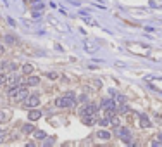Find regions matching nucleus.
<instances>
[{"label":"nucleus","mask_w":162,"mask_h":147,"mask_svg":"<svg viewBox=\"0 0 162 147\" xmlns=\"http://www.w3.org/2000/svg\"><path fill=\"white\" fill-rule=\"evenodd\" d=\"M152 146H162V135H157V140H154Z\"/></svg>","instance_id":"f3484780"},{"label":"nucleus","mask_w":162,"mask_h":147,"mask_svg":"<svg viewBox=\"0 0 162 147\" xmlns=\"http://www.w3.org/2000/svg\"><path fill=\"white\" fill-rule=\"evenodd\" d=\"M112 135L109 133V131H104V130H100V131H97V139H100V140H109Z\"/></svg>","instance_id":"1a4fd4ad"},{"label":"nucleus","mask_w":162,"mask_h":147,"mask_svg":"<svg viewBox=\"0 0 162 147\" xmlns=\"http://www.w3.org/2000/svg\"><path fill=\"white\" fill-rule=\"evenodd\" d=\"M119 109H121V112H128V111H129V107H128L126 104H124V106L121 104V107H119Z\"/></svg>","instance_id":"a211bd4d"},{"label":"nucleus","mask_w":162,"mask_h":147,"mask_svg":"<svg viewBox=\"0 0 162 147\" xmlns=\"http://www.w3.org/2000/svg\"><path fill=\"white\" fill-rule=\"evenodd\" d=\"M76 100H78V99H76V93L67 92L66 95L55 99V106H57V107H74V106H76Z\"/></svg>","instance_id":"f257e3e1"},{"label":"nucleus","mask_w":162,"mask_h":147,"mask_svg":"<svg viewBox=\"0 0 162 147\" xmlns=\"http://www.w3.org/2000/svg\"><path fill=\"white\" fill-rule=\"evenodd\" d=\"M33 69H35V68H33L31 64H22V66H21V71H22L24 74H31L33 73Z\"/></svg>","instance_id":"9b49d317"},{"label":"nucleus","mask_w":162,"mask_h":147,"mask_svg":"<svg viewBox=\"0 0 162 147\" xmlns=\"http://www.w3.org/2000/svg\"><path fill=\"white\" fill-rule=\"evenodd\" d=\"M78 100H79V102H86V95H81V97H78Z\"/></svg>","instance_id":"6ab92c4d"},{"label":"nucleus","mask_w":162,"mask_h":147,"mask_svg":"<svg viewBox=\"0 0 162 147\" xmlns=\"http://www.w3.org/2000/svg\"><path fill=\"white\" fill-rule=\"evenodd\" d=\"M154 119H155V123H157V125H162V116L159 114V112H155V114H154Z\"/></svg>","instance_id":"dca6fc26"},{"label":"nucleus","mask_w":162,"mask_h":147,"mask_svg":"<svg viewBox=\"0 0 162 147\" xmlns=\"http://www.w3.org/2000/svg\"><path fill=\"white\" fill-rule=\"evenodd\" d=\"M9 118H11V111H7V109H2V111H0V123L7 121Z\"/></svg>","instance_id":"9d476101"},{"label":"nucleus","mask_w":162,"mask_h":147,"mask_svg":"<svg viewBox=\"0 0 162 147\" xmlns=\"http://www.w3.org/2000/svg\"><path fill=\"white\" fill-rule=\"evenodd\" d=\"M0 131H2V128H0Z\"/></svg>","instance_id":"393cba45"},{"label":"nucleus","mask_w":162,"mask_h":147,"mask_svg":"<svg viewBox=\"0 0 162 147\" xmlns=\"http://www.w3.org/2000/svg\"><path fill=\"white\" fill-rule=\"evenodd\" d=\"M97 111H98L97 104H88V106H85L83 109L79 111V116H95Z\"/></svg>","instance_id":"7ed1b4c3"},{"label":"nucleus","mask_w":162,"mask_h":147,"mask_svg":"<svg viewBox=\"0 0 162 147\" xmlns=\"http://www.w3.org/2000/svg\"><path fill=\"white\" fill-rule=\"evenodd\" d=\"M5 83H7V87H9V88L18 87V85H21V78H19L18 74H11V76L5 80Z\"/></svg>","instance_id":"20e7f679"},{"label":"nucleus","mask_w":162,"mask_h":147,"mask_svg":"<svg viewBox=\"0 0 162 147\" xmlns=\"http://www.w3.org/2000/svg\"><path fill=\"white\" fill-rule=\"evenodd\" d=\"M116 135H117L119 139H124V137L131 135V133H129V130H128V128H124V127H119V125H117V127H116Z\"/></svg>","instance_id":"423d86ee"},{"label":"nucleus","mask_w":162,"mask_h":147,"mask_svg":"<svg viewBox=\"0 0 162 147\" xmlns=\"http://www.w3.org/2000/svg\"><path fill=\"white\" fill-rule=\"evenodd\" d=\"M33 131H35V125H31V123H28V125L22 127V133H26V135L28 133H33Z\"/></svg>","instance_id":"ddd939ff"},{"label":"nucleus","mask_w":162,"mask_h":147,"mask_svg":"<svg viewBox=\"0 0 162 147\" xmlns=\"http://www.w3.org/2000/svg\"><path fill=\"white\" fill-rule=\"evenodd\" d=\"M81 121H83L85 125H93L97 119H95V116H81Z\"/></svg>","instance_id":"f8f14e48"},{"label":"nucleus","mask_w":162,"mask_h":147,"mask_svg":"<svg viewBox=\"0 0 162 147\" xmlns=\"http://www.w3.org/2000/svg\"><path fill=\"white\" fill-rule=\"evenodd\" d=\"M40 16H41V14H40L38 11H35V12H33V18H40Z\"/></svg>","instance_id":"4be33fe9"},{"label":"nucleus","mask_w":162,"mask_h":147,"mask_svg":"<svg viewBox=\"0 0 162 147\" xmlns=\"http://www.w3.org/2000/svg\"><path fill=\"white\" fill-rule=\"evenodd\" d=\"M5 66H7V62H0V71H2V69H4Z\"/></svg>","instance_id":"5701e85b"},{"label":"nucleus","mask_w":162,"mask_h":147,"mask_svg":"<svg viewBox=\"0 0 162 147\" xmlns=\"http://www.w3.org/2000/svg\"><path fill=\"white\" fill-rule=\"evenodd\" d=\"M40 83V78L38 76H28L26 78V85H29V87H36Z\"/></svg>","instance_id":"6e6552de"},{"label":"nucleus","mask_w":162,"mask_h":147,"mask_svg":"<svg viewBox=\"0 0 162 147\" xmlns=\"http://www.w3.org/2000/svg\"><path fill=\"white\" fill-rule=\"evenodd\" d=\"M48 78H50V80H55V78H57V73H48Z\"/></svg>","instance_id":"412c9836"},{"label":"nucleus","mask_w":162,"mask_h":147,"mask_svg":"<svg viewBox=\"0 0 162 147\" xmlns=\"http://www.w3.org/2000/svg\"><path fill=\"white\" fill-rule=\"evenodd\" d=\"M150 125H152L150 118H148L145 112H142V114H140V127H142V128H148Z\"/></svg>","instance_id":"39448f33"},{"label":"nucleus","mask_w":162,"mask_h":147,"mask_svg":"<svg viewBox=\"0 0 162 147\" xmlns=\"http://www.w3.org/2000/svg\"><path fill=\"white\" fill-rule=\"evenodd\" d=\"M36 106H40V95H28V97L24 99V107L33 109Z\"/></svg>","instance_id":"f03ea898"},{"label":"nucleus","mask_w":162,"mask_h":147,"mask_svg":"<svg viewBox=\"0 0 162 147\" xmlns=\"http://www.w3.org/2000/svg\"><path fill=\"white\" fill-rule=\"evenodd\" d=\"M5 80H7V78H5L4 74H0V85H4V83H5Z\"/></svg>","instance_id":"aec40b11"},{"label":"nucleus","mask_w":162,"mask_h":147,"mask_svg":"<svg viewBox=\"0 0 162 147\" xmlns=\"http://www.w3.org/2000/svg\"><path fill=\"white\" fill-rule=\"evenodd\" d=\"M0 52H4V49H2V45H0Z\"/></svg>","instance_id":"b1692460"},{"label":"nucleus","mask_w":162,"mask_h":147,"mask_svg":"<svg viewBox=\"0 0 162 147\" xmlns=\"http://www.w3.org/2000/svg\"><path fill=\"white\" fill-rule=\"evenodd\" d=\"M40 118H41V111H36L35 107H33V111L28 112V119H29V121H36V119H40Z\"/></svg>","instance_id":"0eeeda50"},{"label":"nucleus","mask_w":162,"mask_h":147,"mask_svg":"<svg viewBox=\"0 0 162 147\" xmlns=\"http://www.w3.org/2000/svg\"><path fill=\"white\" fill-rule=\"evenodd\" d=\"M4 40H5L9 45H14V43H16V37H11V35H5V38H4Z\"/></svg>","instance_id":"2eb2a0df"},{"label":"nucleus","mask_w":162,"mask_h":147,"mask_svg":"<svg viewBox=\"0 0 162 147\" xmlns=\"http://www.w3.org/2000/svg\"><path fill=\"white\" fill-rule=\"evenodd\" d=\"M33 133H35V137L38 139V140H43V139H47V133H45V131H41V130H35Z\"/></svg>","instance_id":"4468645a"}]
</instances>
